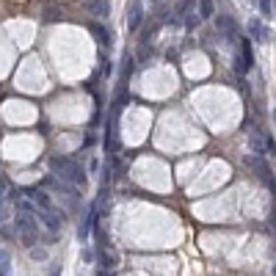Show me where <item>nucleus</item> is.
I'll list each match as a JSON object with an SVG mask.
<instances>
[{
  "mask_svg": "<svg viewBox=\"0 0 276 276\" xmlns=\"http://www.w3.org/2000/svg\"><path fill=\"white\" fill-rule=\"evenodd\" d=\"M9 218V210H6V199H0V224Z\"/></svg>",
  "mask_w": 276,
  "mask_h": 276,
  "instance_id": "6ab92c4d",
  "label": "nucleus"
},
{
  "mask_svg": "<svg viewBox=\"0 0 276 276\" xmlns=\"http://www.w3.org/2000/svg\"><path fill=\"white\" fill-rule=\"evenodd\" d=\"M0 199H9V180L0 174Z\"/></svg>",
  "mask_w": 276,
  "mask_h": 276,
  "instance_id": "dca6fc26",
  "label": "nucleus"
},
{
  "mask_svg": "<svg viewBox=\"0 0 276 276\" xmlns=\"http://www.w3.org/2000/svg\"><path fill=\"white\" fill-rule=\"evenodd\" d=\"M248 33H252V39H254V42H260V44H265L268 39H271V31H268L260 19H252V22H248Z\"/></svg>",
  "mask_w": 276,
  "mask_h": 276,
  "instance_id": "6e6552de",
  "label": "nucleus"
},
{
  "mask_svg": "<svg viewBox=\"0 0 276 276\" xmlns=\"http://www.w3.org/2000/svg\"><path fill=\"white\" fill-rule=\"evenodd\" d=\"M50 169L56 177H61L64 183H69V185H86V171L80 169V166L75 163V160H69V158H50Z\"/></svg>",
  "mask_w": 276,
  "mask_h": 276,
  "instance_id": "f257e3e1",
  "label": "nucleus"
},
{
  "mask_svg": "<svg viewBox=\"0 0 276 276\" xmlns=\"http://www.w3.org/2000/svg\"><path fill=\"white\" fill-rule=\"evenodd\" d=\"M257 6H260V14L262 17H271V0H260Z\"/></svg>",
  "mask_w": 276,
  "mask_h": 276,
  "instance_id": "a211bd4d",
  "label": "nucleus"
},
{
  "mask_svg": "<svg viewBox=\"0 0 276 276\" xmlns=\"http://www.w3.org/2000/svg\"><path fill=\"white\" fill-rule=\"evenodd\" d=\"M42 17H44V22H61V19H64V11H61V6H44V9H42Z\"/></svg>",
  "mask_w": 276,
  "mask_h": 276,
  "instance_id": "9b49d317",
  "label": "nucleus"
},
{
  "mask_svg": "<svg viewBox=\"0 0 276 276\" xmlns=\"http://www.w3.org/2000/svg\"><path fill=\"white\" fill-rule=\"evenodd\" d=\"M91 33L97 36V42H99V44H105V47L111 44V33H108V31L103 28V25H97V22H94V25H91Z\"/></svg>",
  "mask_w": 276,
  "mask_h": 276,
  "instance_id": "f8f14e48",
  "label": "nucleus"
},
{
  "mask_svg": "<svg viewBox=\"0 0 276 276\" xmlns=\"http://www.w3.org/2000/svg\"><path fill=\"white\" fill-rule=\"evenodd\" d=\"M199 14H202V19L213 17V0H199Z\"/></svg>",
  "mask_w": 276,
  "mask_h": 276,
  "instance_id": "ddd939ff",
  "label": "nucleus"
},
{
  "mask_svg": "<svg viewBox=\"0 0 276 276\" xmlns=\"http://www.w3.org/2000/svg\"><path fill=\"white\" fill-rule=\"evenodd\" d=\"M97 276H113V271H111V268H108V271H105V268H99V273Z\"/></svg>",
  "mask_w": 276,
  "mask_h": 276,
  "instance_id": "4be33fe9",
  "label": "nucleus"
},
{
  "mask_svg": "<svg viewBox=\"0 0 276 276\" xmlns=\"http://www.w3.org/2000/svg\"><path fill=\"white\" fill-rule=\"evenodd\" d=\"M240 56H235V61H232V66H235V72L238 75H243V72H248L252 69V64H254V56H252V47H248V42L246 39H240Z\"/></svg>",
  "mask_w": 276,
  "mask_h": 276,
  "instance_id": "20e7f679",
  "label": "nucleus"
},
{
  "mask_svg": "<svg viewBox=\"0 0 276 276\" xmlns=\"http://www.w3.org/2000/svg\"><path fill=\"white\" fill-rule=\"evenodd\" d=\"M276 149V141L271 136H265V152H273Z\"/></svg>",
  "mask_w": 276,
  "mask_h": 276,
  "instance_id": "aec40b11",
  "label": "nucleus"
},
{
  "mask_svg": "<svg viewBox=\"0 0 276 276\" xmlns=\"http://www.w3.org/2000/svg\"><path fill=\"white\" fill-rule=\"evenodd\" d=\"M0 276H11V262L6 254H0Z\"/></svg>",
  "mask_w": 276,
  "mask_h": 276,
  "instance_id": "4468645a",
  "label": "nucleus"
},
{
  "mask_svg": "<svg viewBox=\"0 0 276 276\" xmlns=\"http://www.w3.org/2000/svg\"><path fill=\"white\" fill-rule=\"evenodd\" d=\"M31 257L36 260V262H42V260H47V252H44V248H36V246H33V248H31Z\"/></svg>",
  "mask_w": 276,
  "mask_h": 276,
  "instance_id": "f3484780",
  "label": "nucleus"
},
{
  "mask_svg": "<svg viewBox=\"0 0 276 276\" xmlns=\"http://www.w3.org/2000/svg\"><path fill=\"white\" fill-rule=\"evenodd\" d=\"M199 22H202V14H193V11H188V17H185V28H196Z\"/></svg>",
  "mask_w": 276,
  "mask_h": 276,
  "instance_id": "2eb2a0df",
  "label": "nucleus"
},
{
  "mask_svg": "<svg viewBox=\"0 0 276 276\" xmlns=\"http://www.w3.org/2000/svg\"><path fill=\"white\" fill-rule=\"evenodd\" d=\"M83 9L89 11L94 19H105L108 14H111V3H108V0H86Z\"/></svg>",
  "mask_w": 276,
  "mask_h": 276,
  "instance_id": "423d86ee",
  "label": "nucleus"
},
{
  "mask_svg": "<svg viewBox=\"0 0 276 276\" xmlns=\"http://www.w3.org/2000/svg\"><path fill=\"white\" fill-rule=\"evenodd\" d=\"M141 19H144V6H141L138 0H133V3H130V11H127V31L136 33L138 25H141Z\"/></svg>",
  "mask_w": 276,
  "mask_h": 276,
  "instance_id": "0eeeda50",
  "label": "nucleus"
},
{
  "mask_svg": "<svg viewBox=\"0 0 276 276\" xmlns=\"http://www.w3.org/2000/svg\"><path fill=\"white\" fill-rule=\"evenodd\" d=\"M246 166H248V169H252L254 174H257L262 183L271 185V191L276 193V180H273V174H271V166H268L265 160L260 158V155H248V158H246Z\"/></svg>",
  "mask_w": 276,
  "mask_h": 276,
  "instance_id": "7ed1b4c3",
  "label": "nucleus"
},
{
  "mask_svg": "<svg viewBox=\"0 0 276 276\" xmlns=\"http://www.w3.org/2000/svg\"><path fill=\"white\" fill-rule=\"evenodd\" d=\"M248 146L254 149V155H262L265 152V136H262L260 130H252L248 133Z\"/></svg>",
  "mask_w": 276,
  "mask_h": 276,
  "instance_id": "9d476101",
  "label": "nucleus"
},
{
  "mask_svg": "<svg viewBox=\"0 0 276 276\" xmlns=\"http://www.w3.org/2000/svg\"><path fill=\"white\" fill-rule=\"evenodd\" d=\"M14 227H17V238L22 240V246H28V248L36 246V240H39V227H36V218H33V215L17 213Z\"/></svg>",
  "mask_w": 276,
  "mask_h": 276,
  "instance_id": "f03ea898",
  "label": "nucleus"
},
{
  "mask_svg": "<svg viewBox=\"0 0 276 276\" xmlns=\"http://www.w3.org/2000/svg\"><path fill=\"white\" fill-rule=\"evenodd\" d=\"M17 210H19V213H28V215H33L36 221H39V215H42V207H39L36 202H31L28 196H17Z\"/></svg>",
  "mask_w": 276,
  "mask_h": 276,
  "instance_id": "1a4fd4ad",
  "label": "nucleus"
},
{
  "mask_svg": "<svg viewBox=\"0 0 276 276\" xmlns=\"http://www.w3.org/2000/svg\"><path fill=\"white\" fill-rule=\"evenodd\" d=\"M215 28L224 33L227 42H238V39H240L238 25H235V19H232V17H215Z\"/></svg>",
  "mask_w": 276,
  "mask_h": 276,
  "instance_id": "39448f33",
  "label": "nucleus"
},
{
  "mask_svg": "<svg viewBox=\"0 0 276 276\" xmlns=\"http://www.w3.org/2000/svg\"><path fill=\"white\" fill-rule=\"evenodd\" d=\"M50 276H61V265H58V262L50 268Z\"/></svg>",
  "mask_w": 276,
  "mask_h": 276,
  "instance_id": "412c9836",
  "label": "nucleus"
}]
</instances>
